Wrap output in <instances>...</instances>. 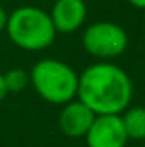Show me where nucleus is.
<instances>
[{"instance_id":"obj_11","label":"nucleus","mask_w":145,"mask_h":147,"mask_svg":"<svg viewBox=\"0 0 145 147\" xmlns=\"http://www.w3.org/2000/svg\"><path fill=\"white\" fill-rule=\"evenodd\" d=\"M7 94L9 92H7V87H5V79H3V74H0V101H3Z\"/></svg>"},{"instance_id":"obj_4","label":"nucleus","mask_w":145,"mask_h":147,"mask_svg":"<svg viewBox=\"0 0 145 147\" xmlns=\"http://www.w3.org/2000/svg\"><path fill=\"white\" fill-rule=\"evenodd\" d=\"M82 46L91 57L109 62L125 53L128 46V34L116 22L99 21L85 28L82 34Z\"/></svg>"},{"instance_id":"obj_8","label":"nucleus","mask_w":145,"mask_h":147,"mask_svg":"<svg viewBox=\"0 0 145 147\" xmlns=\"http://www.w3.org/2000/svg\"><path fill=\"white\" fill-rule=\"evenodd\" d=\"M128 140H145V106H128L121 113Z\"/></svg>"},{"instance_id":"obj_7","label":"nucleus","mask_w":145,"mask_h":147,"mask_svg":"<svg viewBox=\"0 0 145 147\" xmlns=\"http://www.w3.org/2000/svg\"><path fill=\"white\" fill-rule=\"evenodd\" d=\"M50 17L56 33H75L87 17V5L84 0H55Z\"/></svg>"},{"instance_id":"obj_9","label":"nucleus","mask_w":145,"mask_h":147,"mask_svg":"<svg viewBox=\"0 0 145 147\" xmlns=\"http://www.w3.org/2000/svg\"><path fill=\"white\" fill-rule=\"evenodd\" d=\"M7 92H22L29 86V72L24 69H10L9 72L3 74Z\"/></svg>"},{"instance_id":"obj_12","label":"nucleus","mask_w":145,"mask_h":147,"mask_svg":"<svg viewBox=\"0 0 145 147\" xmlns=\"http://www.w3.org/2000/svg\"><path fill=\"white\" fill-rule=\"evenodd\" d=\"M128 3L133 5L135 9H142V10H145V0H128Z\"/></svg>"},{"instance_id":"obj_5","label":"nucleus","mask_w":145,"mask_h":147,"mask_svg":"<svg viewBox=\"0 0 145 147\" xmlns=\"http://www.w3.org/2000/svg\"><path fill=\"white\" fill-rule=\"evenodd\" d=\"M84 139L87 147H126L128 144L121 115H96Z\"/></svg>"},{"instance_id":"obj_1","label":"nucleus","mask_w":145,"mask_h":147,"mask_svg":"<svg viewBox=\"0 0 145 147\" xmlns=\"http://www.w3.org/2000/svg\"><path fill=\"white\" fill-rule=\"evenodd\" d=\"M77 99L96 115H121L132 105L133 82L121 67L101 60L79 75Z\"/></svg>"},{"instance_id":"obj_2","label":"nucleus","mask_w":145,"mask_h":147,"mask_svg":"<svg viewBox=\"0 0 145 147\" xmlns=\"http://www.w3.org/2000/svg\"><path fill=\"white\" fill-rule=\"evenodd\" d=\"M5 33L17 48L26 51L46 50L56 38L50 12L34 5H22L12 10L9 14Z\"/></svg>"},{"instance_id":"obj_13","label":"nucleus","mask_w":145,"mask_h":147,"mask_svg":"<svg viewBox=\"0 0 145 147\" xmlns=\"http://www.w3.org/2000/svg\"><path fill=\"white\" fill-rule=\"evenodd\" d=\"M53 2H55V0H53Z\"/></svg>"},{"instance_id":"obj_3","label":"nucleus","mask_w":145,"mask_h":147,"mask_svg":"<svg viewBox=\"0 0 145 147\" xmlns=\"http://www.w3.org/2000/svg\"><path fill=\"white\" fill-rule=\"evenodd\" d=\"M29 84L46 103L63 106L77 98L79 74L62 60L43 58L33 65L29 72Z\"/></svg>"},{"instance_id":"obj_6","label":"nucleus","mask_w":145,"mask_h":147,"mask_svg":"<svg viewBox=\"0 0 145 147\" xmlns=\"http://www.w3.org/2000/svg\"><path fill=\"white\" fill-rule=\"evenodd\" d=\"M96 113L80 99H72L62 106L58 115V127L62 134L68 139H82L89 132Z\"/></svg>"},{"instance_id":"obj_14","label":"nucleus","mask_w":145,"mask_h":147,"mask_svg":"<svg viewBox=\"0 0 145 147\" xmlns=\"http://www.w3.org/2000/svg\"><path fill=\"white\" fill-rule=\"evenodd\" d=\"M144 147H145V146H144Z\"/></svg>"},{"instance_id":"obj_10","label":"nucleus","mask_w":145,"mask_h":147,"mask_svg":"<svg viewBox=\"0 0 145 147\" xmlns=\"http://www.w3.org/2000/svg\"><path fill=\"white\" fill-rule=\"evenodd\" d=\"M7 21H9V14H7V10L0 5V33L5 31V28H7Z\"/></svg>"}]
</instances>
